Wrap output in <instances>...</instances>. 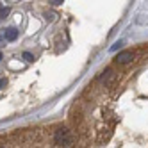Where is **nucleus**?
I'll list each match as a JSON object with an SVG mask.
<instances>
[{
	"label": "nucleus",
	"mask_w": 148,
	"mask_h": 148,
	"mask_svg": "<svg viewBox=\"0 0 148 148\" xmlns=\"http://www.w3.org/2000/svg\"><path fill=\"white\" fill-rule=\"evenodd\" d=\"M54 143H56V146L70 148V146H73V143H75V136L71 134V130L61 127V129H57L54 132Z\"/></svg>",
	"instance_id": "obj_1"
},
{
	"label": "nucleus",
	"mask_w": 148,
	"mask_h": 148,
	"mask_svg": "<svg viewBox=\"0 0 148 148\" xmlns=\"http://www.w3.org/2000/svg\"><path fill=\"white\" fill-rule=\"evenodd\" d=\"M134 57H136V50H123L116 56L114 61L118 62V64H129L130 61H134Z\"/></svg>",
	"instance_id": "obj_2"
},
{
	"label": "nucleus",
	"mask_w": 148,
	"mask_h": 148,
	"mask_svg": "<svg viewBox=\"0 0 148 148\" xmlns=\"http://www.w3.org/2000/svg\"><path fill=\"white\" fill-rule=\"evenodd\" d=\"M114 79H116V73H114L111 68H107V70H105V71L102 73V77H100V80L105 84V86H109V84H111Z\"/></svg>",
	"instance_id": "obj_3"
},
{
	"label": "nucleus",
	"mask_w": 148,
	"mask_h": 148,
	"mask_svg": "<svg viewBox=\"0 0 148 148\" xmlns=\"http://www.w3.org/2000/svg\"><path fill=\"white\" fill-rule=\"evenodd\" d=\"M16 38H18V30H16L14 27L5 29V32H4V39H5V41H14Z\"/></svg>",
	"instance_id": "obj_4"
},
{
	"label": "nucleus",
	"mask_w": 148,
	"mask_h": 148,
	"mask_svg": "<svg viewBox=\"0 0 148 148\" xmlns=\"http://www.w3.org/2000/svg\"><path fill=\"white\" fill-rule=\"evenodd\" d=\"M43 16H45V20H47V22H54L57 14H56V13H52V11H47V13H45Z\"/></svg>",
	"instance_id": "obj_5"
},
{
	"label": "nucleus",
	"mask_w": 148,
	"mask_h": 148,
	"mask_svg": "<svg viewBox=\"0 0 148 148\" xmlns=\"http://www.w3.org/2000/svg\"><path fill=\"white\" fill-rule=\"evenodd\" d=\"M9 13H11V9H9V7H2V9H0V18H5Z\"/></svg>",
	"instance_id": "obj_6"
},
{
	"label": "nucleus",
	"mask_w": 148,
	"mask_h": 148,
	"mask_svg": "<svg viewBox=\"0 0 148 148\" xmlns=\"http://www.w3.org/2000/svg\"><path fill=\"white\" fill-rule=\"evenodd\" d=\"M23 59L29 61V62H32V61H34V56L30 54V52H23Z\"/></svg>",
	"instance_id": "obj_7"
},
{
	"label": "nucleus",
	"mask_w": 148,
	"mask_h": 148,
	"mask_svg": "<svg viewBox=\"0 0 148 148\" xmlns=\"http://www.w3.org/2000/svg\"><path fill=\"white\" fill-rule=\"evenodd\" d=\"M121 45H123V43H121V41H118V43H114V45H112V48H111V50H118V48H120Z\"/></svg>",
	"instance_id": "obj_8"
},
{
	"label": "nucleus",
	"mask_w": 148,
	"mask_h": 148,
	"mask_svg": "<svg viewBox=\"0 0 148 148\" xmlns=\"http://www.w3.org/2000/svg\"><path fill=\"white\" fill-rule=\"evenodd\" d=\"M5 84H7V80H5V79H0V88H4Z\"/></svg>",
	"instance_id": "obj_9"
},
{
	"label": "nucleus",
	"mask_w": 148,
	"mask_h": 148,
	"mask_svg": "<svg viewBox=\"0 0 148 148\" xmlns=\"http://www.w3.org/2000/svg\"><path fill=\"white\" fill-rule=\"evenodd\" d=\"M62 2H64V0H54V4H56V5H59V4H62Z\"/></svg>",
	"instance_id": "obj_10"
},
{
	"label": "nucleus",
	"mask_w": 148,
	"mask_h": 148,
	"mask_svg": "<svg viewBox=\"0 0 148 148\" xmlns=\"http://www.w3.org/2000/svg\"><path fill=\"white\" fill-rule=\"evenodd\" d=\"M0 59H2V52H0Z\"/></svg>",
	"instance_id": "obj_11"
},
{
	"label": "nucleus",
	"mask_w": 148,
	"mask_h": 148,
	"mask_svg": "<svg viewBox=\"0 0 148 148\" xmlns=\"http://www.w3.org/2000/svg\"><path fill=\"white\" fill-rule=\"evenodd\" d=\"M0 9H2V5H0Z\"/></svg>",
	"instance_id": "obj_12"
}]
</instances>
